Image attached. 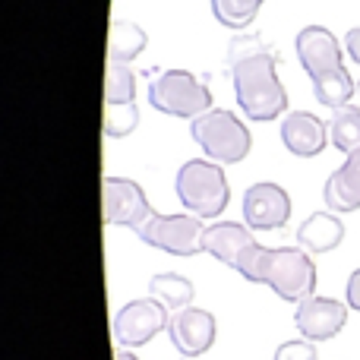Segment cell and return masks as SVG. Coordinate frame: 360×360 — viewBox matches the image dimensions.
<instances>
[{
  "instance_id": "24",
  "label": "cell",
  "mask_w": 360,
  "mask_h": 360,
  "mask_svg": "<svg viewBox=\"0 0 360 360\" xmlns=\"http://www.w3.org/2000/svg\"><path fill=\"white\" fill-rule=\"evenodd\" d=\"M262 51H269L266 44H262V38L247 35V32H237V35L231 38V44H228V67L231 63H237V60H247V57L262 54Z\"/></svg>"
},
{
  "instance_id": "14",
  "label": "cell",
  "mask_w": 360,
  "mask_h": 360,
  "mask_svg": "<svg viewBox=\"0 0 360 360\" xmlns=\"http://www.w3.org/2000/svg\"><path fill=\"white\" fill-rule=\"evenodd\" d=\"M281 143L291 155L313 158L329 146V127L310 111H291L281 120Z\"/></svg>"
},
{
  "instance_id": "22",
  "label": "cell",
  "mask_w": 360,
  "mask_h": 360,
  "mask_svg": "<svg viewBox=\"0 0 360 360\" xmlns=\"http://www.w3.org/2000/svg\"><path fill=\"white\" fill-rule=\"evenodd\" d=\"M262 4H266V0H212V13H215V19L224 29L243 32L259 16Z\"/></svg>"
},
{
  "instance_id": "26",
  "label": "cell",
  "mask_w": 360,
  "mask_h": 360,
  "mask_svg": "<svg viewBox=\"0 0 360 360\" xmlns=\"http://www.w3.org/2000/svg\"><path fill=\"white\" fill-rule=\"evenodd\" d=\"M345 297H348V307L360 313V269H354L348 278V288H345Z\"/></svg>"
},
{
  "instance_id": "9",
  "label": "cell",
  "mask_w": 360,
  "mask_h": 360,
  "mask_svg": "<svg viewBox=\"0 0 360 360\" xmlns=\"http://www.w3.org/2000/svg\"><path fill=\"white\" fill-rule=\"evenodd\" d=\"M101 212L105 224H124L130 231H139L155 209L149 205L143 186L130 177H105L101 180Z\"/></svg>"
},
{
  "instance_id": "5",
  "label": "cell",
  "mask_w": 360,
  "mask_h": 360,
  "mask_svg": "<svg viewBox=\"0 0 360 360\" xmlns=\"http://www.w3.org/2000/svg\"><path fill=\"white\" fill-rule=\"evenodd\" d=\"M262 285L272 288L288 304H300V300L313 297V291H316V266L307 256V250L278 247L269 253Z\"/></svg>"
},
{
  "instance_id": "19",
  "label": "cell",
  "mask_w": 360,
  "mask_h": 360,
  "mask_svg": "<svg viewBox=\"0 0 360 360\" xmlns=\"http://www.w3.org/2000/svg\"><path fill=\"white\" fill-rule=\"evenodd\" d=\"M310 82H313V95H316V101L326 105V108H332V111H338V108L348 105L351 95H354V89H357L354 79H351V73H348V67H338V70H332V73H323Z\"/></svg>"
},
{
  "instance_id": "17",
  "label": "cell",
  "mask_w": 360,
  "mask_h": 360,
  "mask_svg": "<svg viewBox=\"0 0 360 360\" xmlns=\"http://www.w3.org/2000/svg\"><path fill=\"white\" fill-rule=\"evenodd\" d=\"M342 240H345V224L332 209L313 212L297 228V243L307 253H329V250H335Z\"/></svg>"
},
{
  "instance_id": "11",
  "label": "cell",
  "mask_w": 360,
  "mask_h": 360,
  "mask_svg": "<svg viewBox=\"0 0 360 360\" xmlns=\"http://www.w3.org/2000/svg\"><path fill=\"white\" fill-rule=\"evenodd\" d=\"M348 323V304L335 297H307L297 304L294 310V326H297L300 338H310V342H329Z\"/></svg>"
},
{
  "instance_id": "15",
  "label": "cell",
  "mask_w": 360,
  "mask_h": 360,
  "mask_svg": "<svg viewBox=\"0 0 360 360\" xmlns=\"http://www.w3.org/2000/svg\"><path fill=\"white\" fill-rule=\"evenodd\" d=\"M253 228L240 221H215L205 231V243L202 250L209 256H215L218 262H224L228 269L237 266V259L243 256V250L253 247Z\"/></svg>"
},
{
  "instance_id": "29",
  "label": "cell",
  "mask_w": 360,
  "mask_h": 360,
  "mask_svg": "<svg viewBox=\"0 0 360 360\" xmlns=\"http://www.w3.org/2000/svg\"><path fill=\"white\" fill-rule=\"evenodd\" d=\"M357 95H360V79H357Z\"/></svg>"
},
{
  "instance_id": "7",
  "label": "cell",
  "mask_w": 360,
  "mask_h": 360,
  "mask_svg": "<svg viewBox=\"0 0 360 360\" xmlns=\"http://www.w3.org/2000/svg\"><path fill=\"white\" fill-rule=\"evenodd\" d=\"M139 108H136V73L127 63L108 60L105 79V136L124 139L136 130Z\"/></svg>"
},
{
  "instance_id": "28",
  "label": "cell",
  "mask_w": 360,
  "mask_h": 360,
  "mask_svg": "<svg viewBox=\"0 0 360 360\" xmlns=\"http://www.w3.org/2000/svg\"><path fill=\"white\" fill-rule=\"evenodd\" d=\"M114 360H139L136 354H130V348H120L117 354H114Z\"/></svg>"
},
{
  "instance_id": "3",
  "label": "cell",
  "mask_w": 360,
  "mask_h": 360,
  "mask_svg": "<svg viewBox=\"0 0 360 360\" xmlns=\"http://www.w3.org/2000/svg\"><path fill=\"white\" fill-rule=\"evenodd\" d=\"M190 136L202 149V155L218 165H237L253 149L247 124L224 108H212V111L199 114L196 120H190Z\"/></svg>"
},
{
  "instance_id": "21",
  "label": "cell",
  "mask_w": 360,
  "mask_h": 360,
  "mask_svg": "<svg viewBox=\"0 0 360 360\" xmlns=\"http://www.w3.org/2000/svg\"><path fill=\"white\" fill-rule=\"evenodd\" d=\"M329 139L338 152L351 155V152L360 149V108L345 105L332 114L329 120Z\"/></svg>"
},
{
  "instance_id": "1",
  "label": "cell",
  "mask_w": 360,
  "mask_h": 360,
  "mask_svg": "<svg viewBox=\"0 0 360 360\" xmlns=\"http://www.w3.org/2000/svg\"><path fill=\"white\" fill-rule=\"evenodd\" d=\"M231 79H234V95H237V108L247 120L253 124H269L278 114L288 111V92L278 79L275 70V54L262 51L256 57L231 63Z\"/></svg>"
},
{
  "instance_id": "4",
  "label": "cell",
  "mask_w": 360,
  "mask_h": 360,
  "mask_svg": "<svg viewBox=\"0 0 360 360\" xmlns=\"http://www.w3.org/2000/svg\"><path fill=\"white\" fill-rule=\"evenodd\" d=\"M149 105L168 117H190L212 111V89L190 70H165L149 82Z\"/></svg>"
},
{
  "instance_id": "16",
  "label": "cell",
  "mask_w": 360,
  "mask_h": 360,
  "mask_svg": "<svg viewBox=\"0 0 360 360\" xmlns=\"http://www.w3.org/2000/svg\"><path fill=\"white\" fill-rule=\"evenodd\" d=\"M323 199L332 212H357L360 209V149L345 158L338 171H332L323 186Z\"/></svg>"
},
{
  "instance_id": "18",
  "label": "cell",
  "mask_w": 360,
  "mask_h": 360,
  "mask_svg": "<svg viewBox=\"0 0 360 360\" xmlns=\"http://www.w3.org/2000/svg\"><path fill=\"white\" fill-rule=\"evenodd\" d=\"M146 32L130 19H114L108 32V60L111 63H130L146 51Z\"/></svg>"
},
{
  "instance_id": "8",
  "label": "cell",
  "mask_w": 360,
  "mask_h": 360,
  "mask_svg": "<svg viewBox=\"0 0 360 360\" xmlns=\"http://www.w3.org/2000/svg\"><path fill=\"white\" fill-rule=\"evenodd\" d=\"M171 323L168 316V307L155 297H139V300H130L117 310L111 323V332H114V342L120 348H143L149 345L158 332H165Z\"/></svg>"
},
{
  "instance_id": "2",
  "label": "cell",
  "mask_w": 360,
  "mask_h": 360,
  "mask_svg": "<svg viewBox=\"0 0 360 360\" xmlns=\"http://www.w3.org/2000/svg\"><path fill=\"white\" fill-rule=\"evenodd\" d=\"M174 190L180 205L196 218H218L228 209L231 199L224 168L218 162H209V158H193V162L180 165L174 177Z\"/></svg>"
},
{
  "instance_id": "27",
  "label": "cell",
  "mask_w": 360,
  "mask_h": 360,
  "mask_svg": "<svg viewBox=\"0 0 360 360\" xmlns=\"http://www.w3.org/2000/svg\"><path fill=\"white\" fill-rule=\"evenodd\" d=\"M345 54L360 67V29H348V35H345Z\"/></svg>"
},
{
  "instance_id": "6",
  "label": "cell",
  "mask_w": 360,
  "mask_h": 360,
  "mask_svg": "<svg viewBox=\"0 0 360 360\" xmlns=\"http://www.w3.org/2000/svg\"><path fill=\"white\" fill-rule=\"evenodd\" d=\"M205 231L209 228H202V218L190 215V212H186V215H158L155 212L136 234H139L143 243L162 250V253L190 259V256L202 253Z\"/></svg>"
},
{
  "instance_id": "12",
  "label": "cell",
  "mask_w": 360,
  "mask_h": 360,
  "mask_svg": "<svg viewBox=\"0 0 360 360\" xmlns=\"http://www.w3.org/2000/svg\"><path fill=\"white\" fill-rule=\"evenodd\" d=\"M294 51H297V60L310 79L345 67L342 44H338V38L326 25H307V29H300L297 38H294Z\"/></svg>"
},
{
  "instance_id": "30",
  "label": "cell",
  "mask_w": 360,
  "mask_h": 360,
  "mask_svg": "<svg viewBox=\"0 0 360 360\" xmlns=\"http://www.w3.org/2000/svg\"><path fill=\"white\" fill-rule=\"evenodd\" d=\"M184 360H186V357H184Z\"/></svg>"
},
{
  "instance_id": "13",
  "label": "cell",
  "mask_w": 360,
  "mask_h": 360,
  "mask_svg": "<svg viewBox=\"0 0 360 360\" xmlns=\"http://www.w3.org/2000/svg\"><path fill=\"white\" fill-rule=\"evenodd\" d=\"M168 335L180 357H202L215 345V316L209 310H199V307L177 310L168 323Z\"/></svg>"
},
{
  "instance_id": "25",
  "label": "cell",
  "mask_w": 360,
  "mask_h": 360,
  "mask_svg": "<svg viewBox=\"0 0 360 360\" xmlns=\"http://www.w3.org/2000/svg\"><path fill=\"white\" fill-rule=\"evenodd\" d=\"M275 360H316V342H310V338L285 342L275 351Z\"/></svg>"
},
{
  "instance_id": "10",
  "label": "cell",
  "mask_w": 360,
  "mask_h": 360,
  "mask_svg": "<svg viewBox=\"0 0 360 360\" xmlns=\"http://www.w3.org/2000/svg\"><path fill=\"white\" fill-rule=\"evenodd\" d=\"M291 218V196L285 186L272 184V180H259V184L247 186L243 193V221L253 231H278Z\"/></svg>"
},
{
  "instance_id": "23",
  "label": "cell",
  "mask_w": 360,
  "mask_h": 360,
  "mask_svg": "<svg viewBox=\"0 0 360 360\" xmlns=\"http://www.w3.org/2000/svg\"><path fill=\"white\" fill-rule=\"evenodd\" d=\"M269 253H272V247H262V243H253V247L243 250V256L237 259L234 272H240L247 281H253V285H262V278H266V262H269Z\"/></svg>"
},
{
  "instance_id": "20",
  "label": "cell",
  "mask_w": 360,
  "mask_h": 360,
  "mask_svg": "<svg viewBox=\"0 0 360 360\" xmlns=\"http://www.w3.org/2000/svg\"><path fill=\"white\" fill-rule=\"evenodd\" d=\"M149 297L162 300L168 310H186L193 304V281L177 272H158L149 281Z\"/></svg>"
}]
</instances>
